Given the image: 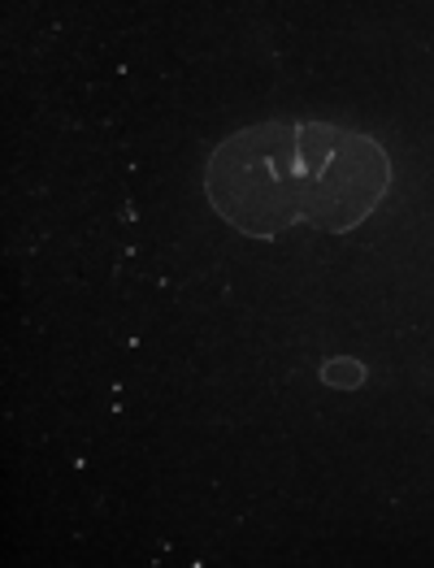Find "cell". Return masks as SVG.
I'll return each mask as SVG.
<instances>
[{"label": "cell", "instance_id": "1", "mask_svg": "<svg viewBox=\"0 0 434 568\" xmlns=\"http://www.w3.org/2000/svg\"><path fill=\"white\" fill-rule=\"evenodd\" d=\"M204 195L248 239H274L304 222L300 122H256L226 135L209 156Z\"/></svg>", "mask_w": 434, "mask_h": 568}, {"label": "cell", "instance_id": "2", "mask_svg": "<svg viewBox=\"0 0 434 568\" xmlns=\"http://www.w3.org/2000/svg\"><path fill=\"white\" fill-rule=\"evenodd\" d=\"M304 226L322 235L356 231L391 191V156L374 135L331 122H300Z\"/></svg>", "mask_w": 434, "mask_h": 568}, {"label": "cell", "instance_id": "3", "mask_svg": "<svg viewBox=\"0 0 434 568\" xmlns=\"http://www.w3.org/2000/svg\"><path fill=\"white\" fill-rule=\"evenodd\" d=\"M322 378H326V382H339V386H347V390H352L356 382L365 378V369H361L356 361H339V365H326V369H322Z\"/></svg>", "mask_w": 434, "mask_h": 568}]
</instances>
